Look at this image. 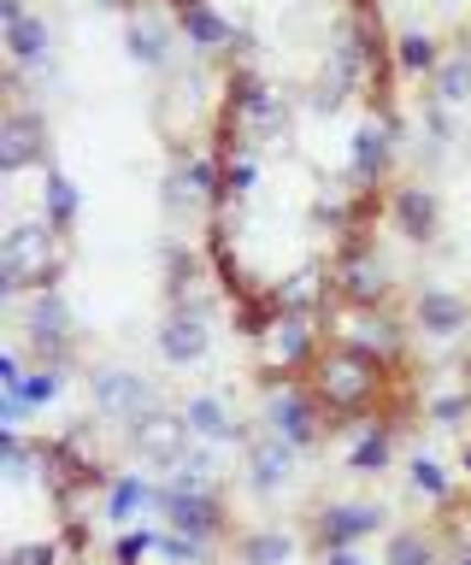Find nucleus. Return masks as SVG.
<instances>
[{
	"instance_id": "f257e3e1",
	"label": "nucleus",
	"mask_w": 471,
	"mask_h": 565,
	"mask_svg": "<svg viewBox=\"0 0 471 565\" xmlns=\"http://www.w3.org/2000/svg\"><path fill=\"white\" fill-rule=\"evenodd\" d=\"M307 388L319 395L330 424H360V418H377V401L389 388V365L365 360V353L342 348V342H324L319 365L307 371Z\"/></svg>"
},
{
	"instance_id": "f03ea898",
	"label": "nucleus",
	"mask_w": 471,
	"mask_h": 565,
	"mask_svg": "<svg viewBox=\"0 0 471 565\" xmlns=\"http://www.w3.org/2000/svg\"><path fill=\"white\" fill-rule=\"evenodd\" d=\"M65 230H54L47 218H30V224H12L7 236H0V295L24 300L30 289H42V282H60L65 271Z\"/></svg>"
},
{
	"instance_id": "7ed1b4c3",
	"label": "nucleus",
	"mask_w": 471,
	"mask_h": 565,
	"mask_svg": "<svg viewBox=\"0 0 471 565\" xmlns=\"http://www.w3.org/2000/svg\"><path fill=\"white\" fill-rule=\"evenodd\" d=\"M377 24H372V12L354 7L342 18V30H336V42H330V60L319 65V83H312V106L319 113H336V106L354 95V88L377 71Z\"/></svg>"
},
{
	"instance_id": "20e7f679",
	"label": "nucleus",
	"mask_w": 471,
	"mask_h": 565,
	"mask_svg": "<svg viewBox=\"0 0 471 565\" xmlns=\"http://www.w3.org/2000/svg\"><path fill=\"white\" fill-rule=\"evenodd\" d=\"M12 318H19V348L36 353V365H72L77 335H72V307H65L60 282H42L24 300H12Z\"/></svg>"
},
{
	"instance_id": "39448f33",
	"label": "nucleus",
	"mask_w": 471,
	"mask_h": 565,
	"mask_svg": "<svg viewBox=\"0 0 471 565\" xmlns=\"http://www.w3.org/2000/svg\"><path fill=\"white\" fill-rule=\"evenodd\" d=\"M330 295H336L342 307H389L395 271H389V259L377 254L372 230H354V236H342L336 259H330Z\"/></svg>"
},
{
	"instance_id": "423d86ee",
	"label": "nucleus",
	"mask_w": 471,
	"mask_h": 565,
	"mask_svg": "<svg viewBox=\"0 0 471 565\" xmlns=\"http://www.w3.org/2000/svg\"><path fill=\"white\" fill-rule=\"evenodd\" d=\"M259 430H271V436H283L289 448L312 454L336 424H330V413L301 377H277V383H266V401H259Z\"/></svg>"
},
{
	"instance_id": "0eeeda50",
	"label": "nucleus",
	"mask_w": 471,
	"mask_h": 565,
	"mask_svg": "<svg viewBox=\"0 0 471 565\" xmlns=\"http://www.w3.org/2000/svg\"><path fill=\"white\" fill-rule=\"evenodd\" d=\"M324 335L365 353V360H377V365H400V353H407V324L389 307H342L336 300L324 312Z\"/></svg>"
},
{
	"instance_id": "6e6552de",
	"label": "nucleus",
	"mask_w": 471,
	"mask_h": 565,
	"mask_svg": "<svg viewBox=\"0 0 471 565\" xmlns=\"http://www.w3.org/2000/svg\"><path fill=\"white\" fill-rule=\"evenodd\" d=\"M224 130H236V136H248L254 148H266L271 136H289V100L277 95L271 83L236 71L231 95H224Z\"/></svg>"
},
{
	"instance_id": "1a4fd4ad",
	"label": "nucleus",
	"mask_w": 471,
	"mask_h": 565,
	"mask_svg": "<svg viewBox=\"0 0 471 565\" xmlns=\"http://www.w3.org/2000/svg\"><path fill=\"white\" fill-rule=\"evenodd\" d=\"M324 353V318H295V312H277L266 335H259V365L277 377H307Z\"/></svg>"
},
{
	"instance_id": "9d476101",
	"label": "nucleus",
	"mask_w": 471,
	"mask_h": 565,
	"mask_svg": "<svg viewBox=\"0 0 471 565\" xmlns=\"http://www.w3.org/2000/svg\"><path fill=\"white\" fill-rule=\"evenodd\" d=\"M400 136H407V124H400L389 106H377V113L360 118L354 141H347V183L354 189H383L389 183V166L400 153Z\"/></svg>"
},
{
	"instance_id": "9b49d317",
	"label": "nucleus",
	"mask_w": 471,
	"mask_h": 565,
	"mask_svg": "<svg viewBox=\"0 0 471 565\" xmlns=\"http://www.w3.org/2000/svg\"><path fill=\"white\" fill-rule=\"evenodd\" d=\"M89 406H95V418H107V424H118V430H130L142 413L165 406V395L142 377V371H130V365H95V371H89Z\"/></svg>"
},
{
	"instance_id": "f8f14e48",
	"label": "nucleus",
	"mask_w": 471,
	"mask_h": 565,
	"mask_svg": "<svg viewBox=\"0 0 471 565\" xmlns=\"http://www.w3.org/2000/svg\"><path fill=\"white\" fill-rule=\"evenodd\" d=\"M213 318H218V300H213V289L206 295H189V300H178V307H165V324H160V360L165 365H201L206 360V348H213Z\"/></svg>"
},
{
	"instance_id": "ddd939ff",
	"label": "nucleus",
	"mask_w": 471,
	"mask_h": 565,
	"mask_svg": "<svg viewBox=\"0 0 471 565\" xmlns=\"http://www.w3.org/2000/svg\"><path fill=\"white\" fill-rule=\"evenodd\" d=\"M389 512L377 501H324L312 512V554H330V547H360L372 536H389Z\"/></svg>"
},
{
	"instance_id": "4468645a",
	"label": "nucleus",
	"mask_w": 471,
	"mask_h": 565,
	"mask_svg": "<svg viewBox=\"0 0 471 565\" xmlns=\"http://www.w3.org/2000/svg\"><path fill=\"white\" fill-rule=\"evenodd\" d=\"M160 524L178 530V536H195V542H224L231 536V507H224L218 489H171L160 494Z\"/></svg>"
},
{
	"instance_id": "2eb2a0df",
	"label": "nucleus",
	"mask_w": 471,
	"mask_h": 565,
	"mask_svg": "<svg viewBox=\"0 0 471 565\" xmlns=\"http://www.w3.org/2000/svg\"><path fill=\"white\" fill-rule=\"evenodd\" d=\"M125 436H130V448L142 454V466H153V471H178L189 459V448H195V436H189L178 406H153V413H142Z\"/></svg>"
},
{
	"instance_id": "dca6fc26",
	"label": "nucleus",
	"mask_w": 471,
	"mask_h": 565,
	"mask_svg": "<svg viewBox=\"0 0 471 565\" xmlns=\"http://www.w3.org/2000/svg\"><path fill=\"white\" fill-rule=\"evenodd\" d=\"M295 471H301V448H289V441L271 436V430H254V441L242 448V483H248L259 501L283 494L295 483Z\"/></svg>"
},
{
	"instance_id": "f3484780",
	"label": "nucleus",
	"mask_w": 471,
	"mask_h": 565,
	"mask_svg": "<svg viewBox=\"0 0 471 565\" xmlns=\"http://www.w3.org/2000/svg\"><path fill=\"white\" fill-rule=\"evenodd\" d=\"M413 330L425 342H460L471 330V300L460 289H448V282H425L413 295Z\"/></svg>"
},
{
	"instance_id": "a211bd4d",
	"label": "nucleus",
	"mask_w": 471,
	"mask_h": 565,
	"mask_svg": "<svg viewBox=\"0 0 471 565\" xmlns=\"http://www.w3.org/2000/svg\"><path fill=\"white\" fill-rule=\"evenodd\" d=\"M178 413H183V424H189V436L206 441V448H248V441H254V430L236 418V406L224 401V395H213V388L189 395Z\"/></svg>"
},
{
	"instance_id": "6ab92c4d",
	"label": "nucleus",
	"mask_w": 471,
	"mask_h": 565,
	"mask_svg": "<svg viewBox=\"0 0 471 565\" xmlns=\"http://www.w3.org/2000/svg\"><path fill=\"white\" fill-rule=\"evenodd\" d=\"M42 166L47 171V118L36 106H7V118H0V171H30Z\"/></svg>"
},
{
	"instance_id": "aec40b11",
	"label": "nucleus",
	"mask_w": 471,
	"mask_h": 565,
	"mask_svg": "<svg viewBox=\"0 0 471 565\" xmlns=\"http://www.w3.org/2000/svg\"><path fill=\"white\" fill-rule=\"evenodd\" d=\"M389 218L407 242L430 247L436 236H442V194H436L430 183H395L389 189Z\"/></svg>"
},
{
	"instance_id": "412c9836",
	"label": "nucleus",
	"mask_w": 471,
	"mask_h": 565,
	"mask_svg": "<svg viewBox=\"0 0 471 565\" xmlns=\"http://www.w3.org/2000/svg\"><path fill=\"white\" fill-rule=\"evenodd\" d=\"M160 494L165 483H153L148 471H113V483L100 489V519L113 524H136V519H160Z\"/></svg>"
},
{
	"instance_id": "4be33fe9",
	"label": "nucleus",
	"mask_w": 471,
	"mask_h": 565,
	"mask_svg": "<svg viewBox=\"0 0 471 565\" xmlns=\"http://www.w3.org/2000/svg\"><path fill=\"white\" fill-rule=\"evenodd\" d=\"M125 47L142 71H171L178 65V24L165 12H130L125 18Z\"/></svg>"
},
{
	"instance_id": "5701e85b",
	"label": "nucleus",
	"mask_w": 471,
	"mask_h": 565,
	"mask_svg": "<svg viewBox=\"0 0 471 565\" xmlns=\"http://www.w3.org/2000/svg\"><path fill=\"white\" fill-rule=\"evenodd\" d=\"M347 436V454H342V466L347 477H383L395 466V424L389 418H360V424H342Z\"/></svg>"
},
{
	"instance_id": "b1692460",
	"label": "nucleus",
	"mask_w": 471,
	"mask_h": 565,
	"mask_svg": "<svg viewBox=\"0 0 471 565\" xmlns=\"http://www.w3.org/2000/svg\"><path fill=\"white\" fill-rule=\"evenodd\" d=\"M171 7H178L171 18H178V30L189 35V47H195L201 60H213V53H224L231 42H242V30L213 7V0H171Z\"/></svg>"
},
{
	"instance_id": "393cba45",
	"label": "nucleus",
	"mask_w": 471,
	"mask_h": 565,
	"mask_svg": "<svg viewBox=\"0 0 471 565\" xmlns=\"http://www.w3.org/2000/svg\"><path fill=\"white\" fill-rule=\"evenodd\" d=\"M0 42H7V65L12 71H42L47 60H54V24H47L42 12L7 24V30H0Z\"/></svg>"
},
{
	"instance_id": "a878e982",
	"label": "nucleus",
	"mask_w": 471,
	"mask_h": 565,
	"mask_svg": "<svg viewBox=\"0 0 471 565\" xmlns=\"http://www.w3.org/2000/svg\"><path fill=\"white\" fill-rule=\"evenodd\" d=\"M231 554H236V565H289L301 554V542L283 524H248V530H236Z\"/></svg>"
},
{
	"instance_id": "bb28decb",
	"label": "nucleus",
	"mask_w": 471,
	"mask_h": 565,
	"mask_svg": "<svg viewBox=\"0 0 471 565\" xmlns=\"http://www.w3.org/2000/svg\"><path fill=\"white\" fill-rule=\"evenodd\" d=\"M383 565H448L442 530H425V524H395L389 536H383Z\"/></svg>"
},
{
	"instance_id": "cd10ccee",
	"label": "nucleus",
	"mask_w": 471,
	"mask_h": 565,
	"mask_svg": "<svg viewBox=\"0 0 471 565\" xmlns=\"http://www.w3.org/2000/svg\"><path fill=\"white\" fill-rule=\"evenodd\" d=\"M218 166H224V201H242V194H254V183H259V148H254L248 136L224 130Z\"/></svg>"
},
{
	"instance_id": "c85d7f7f",
	"label": "nucleus",
	"mask_w": 471,
	"mask_h": 565,
	"mask_svg": "<svg viewBox=\"0 0 471 565\" xmlns=\"http://www.w3.org/2000/svg\"><path fill=\"white\" fill-rule=\"evenodd\" d=\"M389 60H395L400 77H425V83H430L436 71H442L448 53H442V42H436L430 30H400V35H395V47H389Z\"/></svg>"
},
{
	"instance_id": "c756f323",
	"label": "nucleus",
	"mask_w": 471,
	"mask_h": 565,
	"mask_svg": "<svg viewBox=\"0 0 471 565\" xmlns=\"http://www.w3.org/2000/svg\"><path fill=\"white\" fill-rule=\"evenodd\" d=\"M77 212H83V194H77V183H72V177H65L60 166H47V171H42V218L54 224V230H65V236H72Z\"/></svg>"
},
{
	"instance_id": "7c9ffc66",
	"label": "nucleus",
	"mask_w": 471,
	"mask_h": 565,
	"mask_svg": "<svg viewBox=\"0 0 471 565\" xmlns=\"http://www.w3.org/2000/svg\"><path fill=\"white\" fill-rule=\"evenodd\" d=\"M407 489L418 494V501H430V507H453V471L442 466L436 454H413V466H407Z\"/></svg>"
},
{
	"instance_id": "2f4dec72",
	"label": "nucleus",
	"mask_w": 471,
	"mask_h": 565,
	"mask_svg": "<svg viewBox=\"0 0 471 565\" xmlns=\"http://www.w3.org/2000/svg\"><path fill=\"white\" fill-rule=\"evenodd\" d=\"M430 100H442V106H471V53L465 47H453L448 60H442V71L430 77Z\"/></svg>"
},
{
	"instance_id": "473e14b6",
	"label": "nucleus",
	"mask_w": 471,
	"mask_h": 565,
	"mask_svg": "<svg viewBox=\"0 0 471 565\" xmlns=\"http://www.w3.org/2000/svg\"><path fill=\"white\" fill-rule=\"evenodd\" d=\"M160 483H171V489H218V448H206V441H195L183 466H178V471H165Z\"/></svg>"
},
{
	"instance_id": "72a5a7b5",
	"label": "nucleus",
	"mask_w": 471,
	"mask_h": 565,
	"mask_svg": "<svg viewBox=\"0 0 471 565\" xmlns=\"http://www.w3.org/2000/svg\"><path fill=\"white\" fill-rule=\"evenodd\" d=\"M65 383H72V365H30L19 401L30 406V413H42V406H54L65 395Z\"/></svg>"
},
{
	"instance_id": "f704fd0d",
	"label": "nucleus",
	"mask_w": 471,
	"mask_h": 565,
	"mask_svg": "<svg viewBox=\"0 0 471 565\" xmlns=\"http://www.w3.org/2000/svg\"><path fill=\"white\" fill-rule=\"evenodd\" d=\"M425 418L436 424V430H460V424L471 418V388H430Z\"/></svg>"
},
{
	"instance_id": "c9c22d12",
	"label": "nucleus",
	"mask_w": 471,
	"mask_h": 565,
	"mask_svg": "<svg viewBox=\"0 0 471 565\" xmlns=\"http://www.w3.org/2000/svg\"><path fill=\"white\" fill-rule=\"evenodd\" d=\"M160 536H165V524H130L125 536H118L113 559H118V565H142V559L160 554Z\"/></svg>"
},
{
	"instance_id": "e433bc0d",
	"label": "nucleus",
	"mask_w": 471,
	"mask_h": 565,
	"mask_svg": "<svg viewBox=\"0 0 471 565\" xmlns=\"http://www.w3.org/2000/svg\"><path fill=\"white\" fill-rule=\"evenodd\" d=\"M30 377V365H24V348L12 342V348H0V395H19Z\"/></svg>"
},
{
	"instance_id": "4c0bfd02",
	"label": "nucleus",
	"mask_w": 471,
	"mask_h": 565,
	"mask_svg": "<svg viewBox=\"0 0 471 565\" xmlns=\"http://www.w3.org/2000/svg\"><path fill=\"white\" fill-rule=\"evenodd\" d=\"M319 565H372V559L360 547H330V554H319Z\"/></svg>"
},
{
	"instance_id": "58836bf2",
	"label": "nucleus",
	"mask_w": 471,
	"mask_h": 565,
	"mask_svg": "<svg viewBox=\"0 0 471 565\" xmlns=\"http://www.w3.org/2000/svg\"><path fill=\"white\" fill-rule=\"evenodd\" d=\"M19 18H30V0H0V30L19 24Z\"/></svg>"
},
{
	"instance_id": "ea45409f",
	"label": "nucleus",
	"mask_w": 471,
	"mask_h": 565,
	"mask_svg": "<svg viewBox=\"0 0 471 565\" xmlns=\"http://www.w3.org/2000/svg\"><path fill=\"white\" fill-rule=\"evenodd\" d=\"M460 471L471 477V441H465V448H460Z\"/></svg>"
},
{
	"instance_id": "a19ab883",
	"label": "nucleus",
	"mask_w": 471,
	"mask_h": 565,
	"mask_svg": "<svg viewBox=\"0 0 471 565\" xmlns=\"http://www.w3.org/2000/svg\"><path fill=\"white\" fill-rule=\"evenodd\" d=\"M448 565H471V547H460V554H453Z\"/></svg>"
},
{
	"instance_id": "79ce46f5",
	"label": "nucleus",
	"mask_w": 471,
	"mask_h": 565,
	"mask_svg": "<svg viewBox=\"0 0 471 565\" xmlns=\"http://www.w3.org/2000/svg\"><path fill=\"white\" fill-rule=\"evenodd\" d=\"M460 47H465V53H471V24H465V30H460Z\"/></svg>"
},
{
	"instance_id": "37998d69",
	"label": "nucleus",
	"mask_w": 471,
	"mask_h": 565,
	"mask_svg": "<svg viewBox=\"0 0 471 565\" xmlns=\"http://www.w3.org/2000/svg\"><path fill=\"white\" fill-rule=\"evenodd\" d=\"M100 7H125V0H100Z\"/></svg>"
},
{
	"instance_id": "c03bdc74",
	"label": "nucleus",
	"mask_w": 471,
	"mask_h": 565,
	"mask_svg": "<svg viewBox=\"0 0 471 565\" xmlns=\"http://www.w3.org/2000/svg\"><path fill=\"white\" fill-rule=\"evenodd\" d=\"M448 7H465V0H448Z\"/></svg>"
}]
</instances>
